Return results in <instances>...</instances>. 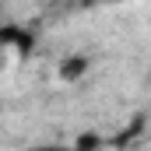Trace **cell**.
<instances>
[{
	"label": "cell",
	"mask_w": 151,
	"mask_h": 151,
	"mask_svg": "<svg viewBox=\"0 0 151 151\" xmlns=\"http://www.w3.org/2000/svg\"><path fill=\"white\" fill-rule=\"evenodd\" d=\"M56 74H60V81H67V84H74V81H81V77L88 74V56H81V53H70L67 60H60Z\"/></svg>",
	"instance_id": "cell-1"
},
{
	"label": "cell",
	"mask_w": 151,
	"mask_h": 151,
	"mask_svg": "<svg viewBox=\"0 0 151 151\" xmlns=\"http://www.w3.org/2000/svg\"><path fill=\"white\" fill-rule=\"evenodd\" d=\"M77 148H81V151H95V148H102V137H95V134H81V137H77Z\"/></svg>",
	"instance_id": "cell-2"
},
{
	"label": "cell",
	"mask_w": 151,
	"mask_h": 151,
	"mask_svg": "<svg viewBox=\"0 0 151 151\" xmlns=\"http://www.w3.org/2000/svg\"><path fill=\"white\" fill-rule=\"evenodd\" d=\"M25 151H81V148H77V144H60V141H56V144H32V148H25Z\"/></svg>",
	"instance_id": "cell-3"
}]
</instances>
